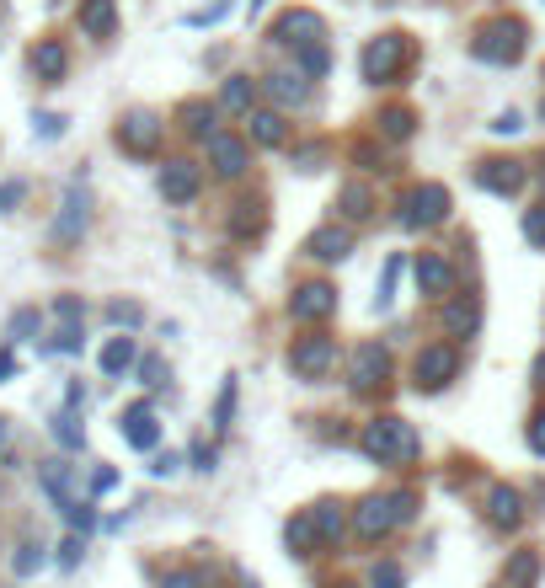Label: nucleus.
Segmentation results:
<instances>
[{
    "label": "nucleus",
    "mask_w": 545,
    "mask_h": 588,
    "mask_svg": "<svg viewBox=\"0 0 545 588\" xmlns=\"http://www.w3.org/2000/svg\"><path fill=\"white\" fill-rule=\"evenodd\" d=\"M49 348L54 353H75V348H81V321H65V327L49 337Z\"/></svg>",
    "instance_id": "obj_25"
},
{
    "label": "nucleus",
    "mask_w": 545,
    "mask_h": 588,
    "mask_svg": "<svg viewBox=\"0 0 545 588\" xmlns=\"http://www.w3.org/2000/svg\"><path fill=\"white\" fill-rule=\"evenodd\" d=\"M444 214V193L439 188H423L412 198V209H407V225H423V220H439Z\"/></svg>",
    "instance_id": "obj_19"
},
{
    "label": "nucleus",
    "mask_w": 545,
    "mask_h": 588,
    "mask_svg": "<svg viewBox=\"0 0 545 588\" xmlns=\"http://www.w3.org/2000/svg\"><path fill=\"white\" fill-rule=\"evenodd\" d=\"M209 150H214V161H220V172H225V177H236L241 166H246V150L236 145V139H225V134H214V139H209Z\"/></svg>",
    "instance_id": "obj_18"
},
{
    "label": "nucleus",
    "mask_w": 545,
    "mask_h": 588,
    "mask_svg": "<svg viewBox=\"0 0 545 588\" xmlns=\"http://www.w3.org/2000/svg\"><path fill=\"white\" fill-rule=\"evenodd\" d=\"M246 102H252V86H246V81H230V86H225V107H246Z\"/></svg>",
    "instance_id": "obj_29"
},
{
    "label": "nucleus",
    "mask_w": 545,
    "mask_h": 588,
    "mask_svg": "<svg viewBox=\"0 0 545 588\" xmlns=\"http://www.w3.org/2000/svg\"><path fill=\"white\" fill-rule=\"evenodd\" d=\"M81 562V535H70L65 546H59V567H75Z\"/></svg>",
    "instance_id": "obj_35"
},
{
    "label": "nucleus",
    "mask_w": 545,
    "mask_h": 588,
    "mask_svg": "<svg viewBox=\"0 0 545 588\" xmlns=\"http://www.w3.org/2000/svg\"><path fill=\"white\" fill-rule=\"evenodd\" d=\"M348 230H316L310 236V257H321V262H337V257H348Z\"/></svg>",
    "instance_id": "obj_12"
},
{
    "label": "nucleus",
    "mask_w": 545,
    "mask_h": 588,
    "mask_svg": "<svg viewBox=\"0 0 545 588\" xmlns=\"http://www.w3.org/2000/svg\"><path fill=\"white\" fill-rule=\"evenodd\" d=\"M155 139H161V123H155L150 113H129L118 129V145L134 150V156H145V150H155Z\"/></svg>",
    "instance_id": "obj_3"
},
{
    "label": "nucleus",
    "mask_w": 545,
    "mask_h": 588,
    "mask_svg": "<svg viewBox=\"0 0 545 588\" xmlns=\"http://www.w3.org/2000/svg\"><path fill=\"white\" fill-rule=\"evenodd\" d=\"M540 578V551H519L508 562V588H535Z\"/></svg>",
    "instance_id": "obj_17"
},
{
    "label": "nucleus",
    "mask_w": 545,
    "mask_h": 588,
    "mask_svg": "<svg viewBox=\"0 0 545 588\" xmlns=\"http://www.w3.org/2000/svg\"><path fill=\"white\" fill-rule=\"evenodd\" d=\"M38 134H43V139L65 134V118H54V113H38Z\"/></svg>",
    "instance_id": "obj_37"
},
{
    "label": "nucleus",
    "mask_w": 545,
    "mask_h": 588,
    "mask_svg": "<svg viewBox=\"0 0 545 588\" xmlns=\"http://www.w3.org/2000/svg\"><path fill=\"white\" fill-rule=\"evenodd\" d=\"M289 546H300V556H310V546H321V530H316V519H300V524H289Z\"/></svg>",
    "instance_id": "obj_23"
},
{
    "label": "nucleus",
    "mask_w": 545,
    "mask_h": 588,
    "mask_svg": "<svg viewBox=\"0 0 545 588\" xmlns=\"http://www.w3.org/2000/svg\"><path fill=\"white\" fill-rule=\"evenodd\" d=\"M54 439L65 444V450H81V444H86V433L75 428V417L65 412V417H54Z\"/></svg>",
    "instance_id": "obj_24"
},
{
    "label": "nucleus",
    "mask_w": 545,
    "mask_h": 588,
    "mask_svg": "<svg viewBox=\"0 0 545 588\" xmlns=\"http://www.w3.org/2000/svg\"><path fill=\"white\" fill-rule=\"evenodd\" d=\"M529 241H545V209L529 214Z\"/></svg>",
    "instance_id": "obj_41"
},
{
    "label": "nucleus",
    "mask_w": 545,
    "mask_h": 588,
    "mask_svg": "<svg viewBox=\"0 0 545 588\" xmlns=\"http://www.w3.org/2000/svg\"><path fill=\"white\" fill-rule=\"evenodd\" d=\"M139 375H145V385H161V359H145V364H139Z\"/></svg>",
    "instance_id": "obj_39"
},
{
    "label": "nucleus",
    "mask_w": 545,
    "mask_h": 588,
    "mask_svg": "<svg viewBox=\"0 0 545 588\" xmlns=\"http://www.w3.org/2000/svg\"><path fill=\"white\" fill-rule=\"evenodd\" d=\"M273 97L278 102H300V86H294L289 75H273Z\"/></svg>",
    "instance_id": "obj_31"
},
{
    "label": "nucleus",
    "mask_w": 545,
    "mask_h": 588,
    "mask_svg": "<svg viewBox=\"0 0 545 588\" xmlns=\"http://www.w3.org/2000/svg\"><path fill=\"white\" fill-rule=\"evenodd\" d=\"M65 49H59V43H38L33 49V70H38V81H59V75H65Z\"/></svg>",
    "instance_id": "obj_13"
},
{
    "label": "nucleus",
    "mask_w": 545,
    "mask_h": 588,
    "mask_svg": "<svg viewBox=\"0 0 545 588\" xmlns=\"http://www.w3.org/2000/svg\"><path fill=\"white\" fill-rule=\"evenodd\" d=\"M529 444H535V455H545V417H535V428H529Z\"/></svg>",
    "instance_id": "obj_40"
},
{
    "label": "nucleus",
    "mask_w": 545,
    "mask_h": 588,
    "mask_svg": "<svg viewBox=\"0 0 545 588\" xmlns=\"http://www.w3.org/2000/svg\"><path fill=\"white\" fill-rule=\"evenodd\" d=\"M444 321L460 332V327H476V311H471V305H449V316H444Z\"/></svg>",
    "instance_id": "obj_30"
},
{
    "label": "nucleus",
    "mask_w": 545,
    "mask_h": 588,
    "mask_svg": "<svg viewBox=\"0 0 545 588\" xmlns=\"http://www.w3.org/2000/svg\"><path fill=\"white\" fill-rule=\"evenodd\" d=\"M0 444H6V417H0Z\"/></svg>",
    "instance_id": "obj_43"
},
{
    "label": "nucleus",
    "mask_w": 545,
    "mask_h": 588,
    "mask_svg": "<svg viewBox=\"0 0 545 588\" xmlns=\"http://www.w3.org/2000/svg\"><path fill=\"white\" fill-rule=\"evenodd\" d=\"M22 193H27L22 182H6V188H0V214H6V209H17V204H22Z\"/></svg>",
    "instance_id": "obj_34"
},
{
    "label": "nucleus",
    "mask_w": 545,
    "mask_h": 588,
    "mask_svg": "<svg viewBox=\"0 0 545 588\" xmlns=\"http://www.w3.org/2000/svg\"><path fill=\"white\" fill-rule=\"evenodd\" d=\"M161 588H198V578H188V572H177V578H166Z\"/></svg>",
    "instance_id": "obj_42"
},
{
    "label": "nucleus",
    "mask_w": 545,
    "mask_h": 588,
    "mask_svg": "<svg viewBox=\"0 0 545 588\" xmlns=\"http://www.w3.org/2000/svg\"><path fill=\"white\" fill-rule=\"evenodd\" d=\"M417 284H423L428 294H449V289H455V273H449L439 257H423V262H417Z\"/></svg>",
    "instance_id": "obj_14"
},
{
    "label": "nucleus",
    "mask_w": 545,
    "mask_h": 588,
    "mask_svg": "<svg viewBox=\"0 0 545 588\" xmlns=\"http://www.w3.org/2000/svg\"><path fill=\"white\" fill-rule=\"evenodd\" d=\"M86 220H91V193H86V182H75V188L65 193V209H59V220H54V241H81Z\"/></svg>",
    "instance_id": "obj_2"
},
{
    "label": "nucleus",
    "mask_w": 545,
    "mask_h": 588,
    "mask_svg": "<svg viewBox=\"0 0 545 588\" xmlns=\"http://www.w3.org/2000/svg\"><path fill=\"white\" fill-rule=\"evenodd\" d=\"M396 59H401V43L385 38V43H375V49L364 54V75H369V81H380V75L396 70Z\"/></svg>",
    "instance_id": "obj_11"
},
{
    "label": "nucleus",
    "mask_w": 545,
    "mask_h": 588,
    "mask_svg": "<svg viewBox=\"0 0 545 588\" xmlns=\"http://www.w3.org/2000/svg\"><path fill=\"white\" fill-rule=\"evenodd\" d=\"M310 519H316V530H321V540H332V535H342V514H337V508H332V503H321V508H316V514H310Z\"/></svg>",
    "instance_id": "obj_26"
},
{
    "label": "nucleus",
    "mask_w": 545,
    "mask_h": 588,
    "mask_svg": "<svg viewBox=\"0 0 545 588\" xmlns=\"http://www.w3.org/2000/svg\"><path fill=\"white\" fill-rule=\"evenodd\" d=\"M129 364H134V343L129 337H113V343L102 348V375H123Z\"/></svg>",
    "instance_id": "obj_20"
},
{
    "label": "nucleus",
    "mask_w": 545,
    "mask_h": 588,
    "mask_svg": "<svg viewBox=\"0 0 545 588\" xmlns=\"http://www.w3.org/2000/svg\"><path fill=\"white\" fill-rule=\"evenodd\" d=\"M252 123H257V139H268V145H278V139H284V123H278V113H257Z\"/></svg>",
    "instance_id": "obj_27"
},
{
    "label": "nucleus",
    "mask_w": 545,
    "mask_h": 588,
    "mask_svg": "<svg viewBox=\"0 0 545 588\" xmlns=\"http://www.w3.org/2000/svg\"><path fill=\"white\" fill-rule=\"evenodd\" d=\"M385 375V353L369 343V348H358V359H353V385H375Z\"/></svg>",
    "instance_id": "obj_15"
},
{
    "label": "nucleus",
    "mask_w": 545,
    "mask_h": 588,
    "mask_svg": "<svg viewBox=\"0 0 545 588\" xmlns=\"http://www.w3.org/2000/svg\"><path fill=\"white\" fill-rule=\"evenodd\" d=\"M54 316H65V321H81V300H70V294H65V300L54 305Z\"/></svg>",
    "instance_id": "obj_38"
},
{
    "label": "nucleus",
    "mask_w": 545,
    "mask_h": 588,
    "mask_svg": "<svg viewBox=\"0 0 545 588\" xmlns=\"http://www.w3.org/2000/svg\"><path fill=\"white\" fill-rule=\"evenodd\" d=\"M375 588H401V567H396V562H385V567L375 572Z\"/></svg>",
    "instance_id": "obj_36"
},
{
    "label": "nucleus",
    "mask_w": 545,
    "mask_h": 588,
    "mask_svg": "<svg viewBox=\"0 0 545 588\" xmlns=\"http://www.w3.org/2000/svg\"><path fill=\"white\" fill-rule=\"evenodd\" d=\"M107 316H113L118 327H134V321H139V305H123V300H118V305H107Z\"/></svg>",
    "instance_id": "obj_32"
},
{
    "label": "nucleus",
    "mask_w": 545,
    "mask_h": 588,
    "mask_svg": "<svg viewBox=\"0 0 545 588\" xmlns=\"http://www.w3.org/2000/svg\"><path fill=\"white\" fill-rule=\"evenodd\" d=\"M364 450L375 460H412L417 455V433L401 423V417H380V423H369V433H364Z\"/></svg>",
    "instance_id": "obj_1"
},
{
    "label": "nucleus",
    "mask_w": 545,
    "mask_h": 588,
    "mask_svg": "<svg viewBox=\"0 0 545 588\" xmlns=\"http://www.w3.org/2000/svg\"><path fill=\"white\" fill-rule=\"evenodd\" d=\"M391 519H396V514H391V503H380V498H375V503H364V508H358V535L375 540L380 530H391Z\"/></svg>",
    "instance_id": "obj_16"
},
{
    "label": "nucleus",
    "mask_w": 545,
    "mask_h": 588,
    "mask_svg": "<svg viewBox=\"0 0 545 588\" xmlns=\"http://www.w3.org/2000/svg\"><path fill=\"white\" fill-rule=\"evenodd\" d=\"M332 305H337V294L326 289V284H310V289L294 294V316H300V321H316V316L332 311Z\"/></svg>",
    "instance_id": "obj_7"
},
{
    "label": "nucleus",
    "mask_w": 545,
    "mask_h": 588,
    "mask_svg": "<svg viewBox=\"0 0 545 588\" xmlns=\"http://www.w3.org/2000/svg\"><path fill=\"white\" fill-rule=\"evenodd\" d=\"M38 332V311H17V316H11V337H17V343H22V337H33Z\"/></svg>",
    "instance_id": "obj_28"
},
{
    "label": "nucleus",
    "mask_w": 545,
    "mask_h": 588,
    "mask_svg": "<svg viewBox=\"0 0 545 588\" xmlns=\"http://www.w3.org/2000/svg\"><path fill=\"white\" fill-rule=\"evenodd\" d=\"M455 375V348H428L423 359H417V385H428V391H439V385Z\"/></svg>",
    "instance_id": "obj_5"
},
{
    "label": "nucleus",
    "mask_w": 545,
    "mask_h": 588,
    "mask_svg": "<svg viewBox=\"0 0 545 588\" xmlns=\"http://www.w3.org/2000/svg\"><path fill=\"white\" fill-rule=\"evenodd\" d=\"M123 423H129V428H123V433H129V444H134V450H150V444H155V439H161V428H155V417H150V407H134L129 417H123Z\"/></svg>",
    "instance_id": "obj_10"
},
{
    "label": "nucleus",
    "mask_w": 545,
    "mask_h": 588,
    "mask_svg": "<svg viewBox=\"0 0 545 588\" xmlns=\"http://www.w3.org/2000/svg\"><path fill=\"white\" fill-rule=\"evenodd\" d=\"M161 193L177 198V204H182V198H193L198 193V172H193L188 161H171L166 172H161Z\"/></svg>",
    "instance_id": "obj_6"
},
{
    "label": "nucleus",
    "mask_w": 545,
    "mask_h": 588,
    "mask_svg": "<svg viewBox=\"0 0 545 588\" xmlns=\"http://www.w3.org/2000/svg\"><path fill=\"white\" fill-rule=\"evenodd\" d=\"M38 567H43V546H38V540L17 546V556H11V572H17V578H33Z\"/></svg>",
    "instance_id": "obj_22"
},
{
    "label": "nucleus",
    "mask_w": 545,
    "mask_h": 588,
    "mask_svg": "<svg viewBox=\"0 0 545 588\" xmlns=\"http://www.w3.org/2000/svg\"><path fill=\"white\" fill-rule=\"evenodd\" d=\"M113 22H118L113 0H86V6H81V27L91 38H107V33H113Z\"/></svg>",
    "instance_id": "obj_8"
},
{
    "label": "nucleus",
    "mask_w": 545,
    "mask_h": 588,
    "mask_svg": "<svg viewBox=\"0 0 545 588\" xmlns=\"http://www.w3.org/2000/svg\"><path fill=\"white\" fill-rule=\"evenodd\" d=\"M492 524H519V492L513 487L492 492Z\"/></svg>",
    "instance_id": "obj_21"
},
{
    "label": "nucleus",
    "mask_w": 545,
    "mask_h": 588,
    "mask_svg": "<svg viewBox=\"0 0 545 588\" xmlns=\"http://www.w3.org/2000/svg\"><path fill=\"white\" fill-rule=\"evenodd\" d=\"M332 359H337L332 337H305V343L289 353V364L300 369V375H326V364H332Z\"/></svg>",
    "instance_id": "obj_4"
},
{
    "label": "nucleus",
    "mask_w": 545,
    "mask_h": 588,
    "mask_svg": "<svg viewBox=\"0 0 545 588\" xmlns=\"http://www.w3.org/2000/svg\"><path fill=\"white\" fill-rule=\"evenodd\" d=\"M230 407H236V385H225V396H220V412H214V428H230Z\"/></svg>",
    "instance_id": "obj_33"
},
{
    "label": "nucleus",
    "mask_w": 545,
    "mask_h": 588,
    "mask_svg": "<svg viewBox=\"0 0 545 588\" xmlns=\"http://www.w3.org/2000/svg\"><path fill=\"white\" fill-rule=\"evenodd\" d=\"M524 182V172L513 161H487L481 166V188H492V193H513Z\"/></svg>",
    "instance_id": "obj_9"
}]
</instances>
